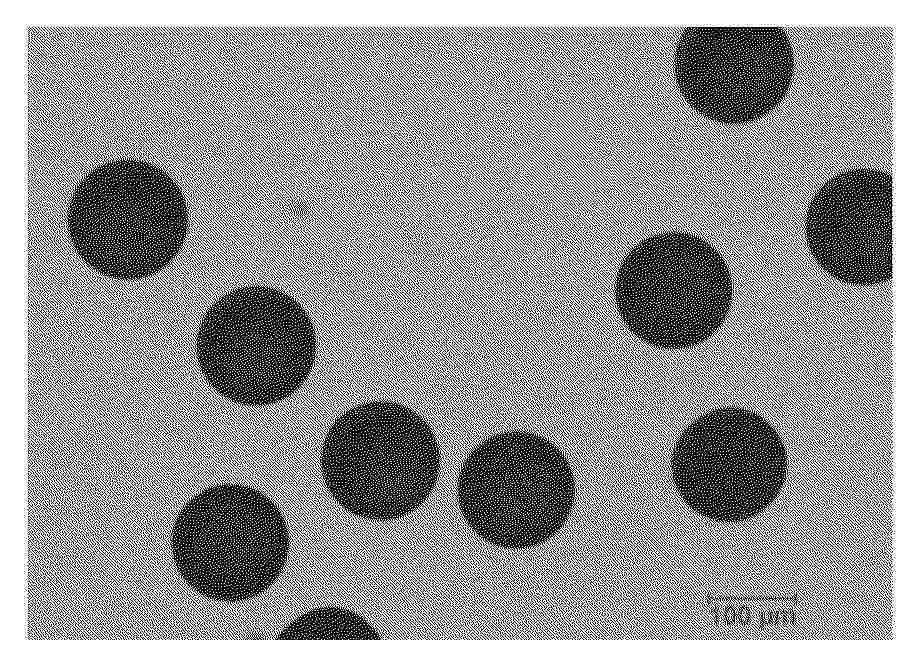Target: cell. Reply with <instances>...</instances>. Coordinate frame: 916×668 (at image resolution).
I'll use <instances>...</instances> for the list:
<instances>
[{
  "label": "cell",
  "instance_id": "5",
  "mask_svg": "<svg viewBox=\"0 0 916 668\" xmlns=\"http://www.w3.org/2000/svg\"><path fill=\"white\" fill-rule=\"evenodd\" d=\"M614 297L632 334L654 347L699 345L723 325L733 283L722 257L704 239L668 231L643 239L623 259Z\"/></svg>",
  "mask_w": 916,
  "mask_h": 668
},
{
  "label": "cell",
  "instance_id": "3",
  "mask_svg": "<svg viewBox=\"0 0 916 668\" xmlns=\"http://www.w3.org/2000/svg\"><path fill=\"white\" fill-rule=\"evenodd\" d=\"M334 500L351 514L389 521L418 509L437 483L441 454L428 423L407 406L371 401L341 414L321 451Z\"/></svg>",
  "mask_w": 916,
  "mask_h": 668
},
{
  "label": "cell",
  "instance_id": "2",
  "mask_svg": "<svg viewBox=\"0 0 916 668\" xmlns=\"http://www.w3.org/2000/svg\"><path fill=\"white\" fill-rule=\"evenodd\" d=\"M71 242L99 274L148 278L181 251L188 210L178 185L142 161L120 160L92 171L76 188L68 213Z\"/></svg>",
  "mask_w": 916,
  "mask_h": 668
},
{
  "label": "cell",
  "instance_id": "8",
  "mask_svg": "<svg viewBox=\"0 0 916 668\" xmlns=\"http://www.w3.org/2000/svg\"><path fill=\"white\" fill-rule=\"evenodd\" d=\"M892 177L855 169L817 192L806 217V239L817 264L833 278L869 286L892 279Z\"/></svg>",
  "mask_w": 916,
  "mask_h": 668
},
{
  "label": "cell",
  "instance_id": "4",
  "mask_svg": "<svg viewBox=\"0 0 916 668\" xmlns=\"http://www.w3.org/2000/svg\"><path fill=\"white\" fill-rule=\"evenodd\" d=\"M575 479L562 451L528 431L495 434L465 459L457 480L461 513L482 539L527 549L556 535L570 517Z\"/></svg>",
  "mask_w": 916,
  "mask_h": 668
},
{
  "label": "cell",
  "instance_id": "1",
  "mask_svg": "<svg viewBox=\"0 0 916 668\" xmlns=\"http://www.w3.org/2000/svg\"><path fill=\"white\" fill-rule=\"evenodd\" d=\"M315 328L302 305L268 286L236 288L204 314L196 356L208 384L245 406L283 401L311 374Z\"/></svg>",
  "mask_w": 916,
  "mask_h": 668
},
{
  "label": "cell",
  "instance_id": "7",
  "mask_svg": "<svg viewBox=\"0 0 916 668\" xmlns=\"http://www.w3.org/2000/svg\"><path fill=\"white\" fill-rule=\"evenodd\" d=\"M786 468L785 446L776 429L760 414L734 406L696 418L671 456L673 482L686 505L724 522L766 508L784 484Z\"/></svg>",
  "mask_w": 916,
  "mask_h": 668
},
{
  "label": "cell",
  "instance_id": "6",
  "mask_svg": "<svg viewBox=\"0 0 916 668\" xmlns=\"http://www.w3.org/2000/svg\"><path fill=\"white\" fill-rule=\"evenodd\" d=\"M177 564L203 595L226 602L255 598L283 572L290 549L278 506L240 484L209 487L181 510L175 526Z\"/></svg>",
  "mask_w": 916,
  "mask_h": 668
},
{
  "label": "cell",
  "instance_id": "9",
  "mask_svg": "<svg viewBox=\"0 0 916 668\" xmlns=\"http://www.w3.org/2000/svg\"><path fill=\"white\" fill-rule=\"evenodd\" d=\"M277 640H380L359 614L342 607L314 608L296 618Z\"/></svg>",
  "mask_w": 916,
  "mask_h": 668
}]
</instances>
